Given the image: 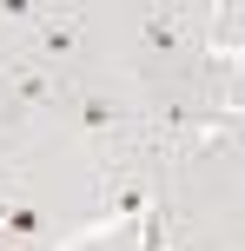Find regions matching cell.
<instances>
[{"instance_id":"obj_1","label":"cell","mask_w":245,"mask_h":251,"mask_svg":"<svg viewBox=\"0 0 245 251\" xmlns=\"http://www.w3.org/2000/svg\"><path fill=\"white\" fill-rule=\"evenodd\" d=\"M113 119H119V113H113L106 100H80V126H86V132H106Z\"/></svg>"},{"instance_id":"obj_2","label":"cell","mask_w":245,"mask_h":251,"mask_svg":"<svg viewBox=\"0 0 245 251\" xmlns=\"http://www.w3.org/2000/svg\"><path fill=\"white\" fill-rule=\"evenodd\" d=\"M172 13H146V47H172Z\"/></svg>"},{"instance_id":"obj_3","label":"cell","mask_w":245,"mask_h":251,"mask_svg":"<svg viewBox=\"0 0 245 251\" xmlns=\"http://www.w3.org/2000/svg\"><path fill=\"white\" fill-rule=\"evenodd\" d=\"M47 53H73V26H47Z\"/></svg>"}]
</instances>
